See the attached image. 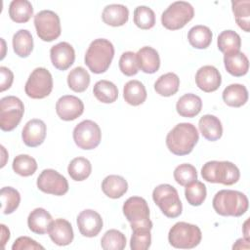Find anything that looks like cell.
Instances as JSON below:
<instances>
[{"instance_id":"cell-4","label":"cell","mask_w":250,"mask_h":250,"mask_svg":"<svg viewBox=\"0 0 250 250\" xmlns=\"http://www.w3.org/2000/svg\"><path fill=\"white\" fill-rule=\"evenodd\" d=\"M201 176L203 180L209 183L231 186L238 182L240 172L232 162L212 160L202 166Z\"/></svg>"},{"instance_id":"cell-2","label":"cell","mask_w":250,"mask_h":250,"mask_svg":"<svg viewBox=\"0 0 250 250\" xmlns=\"http://www.w3.org/2000/svg\"><path fill=\"white\" fill-rule=\"evenodd\" d=\"M212 205L216 213L221 216L240 217L248 210L249 201L241 191L222 189L214 195Z\"/></svg>"},{"instance_id":"cell-13","label":"cell","mask_w":250,"mask_h":250,"mask_svg":"<svg viewBox=\"0 0 250 250\" xmlns=\"http://www.w3.org/2000/svg\"><path fill=\"white\" fill-rule=\"evenodd\" d=\"M38 189L41 191L61 196L68 191V183L64 176L54 169H44L37 178Z\"/></svg>"},{"instance_id":"cell-18","label":"cell","mask_w":250,"mask_h":250,"mask_svg":"<svg viewBox=\"0 0 250 250\" xmlns=\"http://www.w3.org/2000/svg\"><path fill=\"white\" fill-rule=\"evenodd\" d=\"M47 127L41 119H31L26 122L22 131L21 138L25 146L35 147L43 144L46 138Z\"/></svg>"},{"instance_id":"cell-1","label":"cell","mask_w":250,"mask_h":250,"mask_svg":"<svg viewBox=\"0 0 250 250\" xmlns=\"http://www.w3.org/2000/svg\"><path fill=\"white\" fill-rule=\"evenodd\" d=\"M199 140L196 127L191 123L177 124L166 136V146L175 155L190 153Z\"/></svg>"},{"instance_id":"cell-14","label":"cell","mask_w":250,"mask_h":250,"mask_svg":"<svg viewBox=\"0 0 250 250\" xmlns=\"http://www.w3.org/2000/svg\"><path fill=\"white\" fill-rule=\"evenodd\" d=\"M83 111L84 104L78 97L64 95L57 101L56 112L58 116L64 121L75 120L83 113Z\"/></svg>"},{"instance_id":"cell-34","label":"cell","mask_w":250,"mask_h":250,"mask_svg":"<svg viewBox=\"0 0 250 250\" xmlns=\"http://www.w3.org/2000/svg\"><path fill=\"white\" fill-rule=\"evenodd\" d=\"M67 172L72 180L76 182L84 181L90 176L92 172L91 162L82 156L75 157L69 162L67 166Z\"/></svg>"},{"instance_id":"cell-15","label":"cell","mask_w":250,"mask_h":250,"mask_svg":"<svg viewBox=\"0 0 250 250\" xmlns=\"http://www.w3.org/2000/svg\"><path fill=\"white\" fill-rule=\"evenodd\" d=\"M101 215L92 209H85L77 216V226L80 233L86 237L97 236L103 229Z\"/></svg>"},{"instance_id":"cell-24","label":"cell","mask_w":250,"mask_h":250,"mask_svg":"<svg viewBox=\"0 0 250 250\" xmlns=\"http://www.w3.org/2000/svg\"><path fill=\"white\" fill-rule=\"evenodd\" d=\"M52 222L51 214L44 208H35L27 217L28 229L37 234H45L48 232Z\"/></svg>"},{"instance_id":"cell-3","label":"cell","mask_w":250,"mask_h":250,"mask_svg":"<svg viewBox=\"0 0 250 250\" xmlns=\"http://www.w3.org/2000/svg\"><path fill=\"white\" fill-rule=\"evenodd\" d=\"M113 57V44L107 39L98 38L90 43L84 61L93 73L101 74L108 69Z\"/></svg>"},{"instance_id":"cell-17","label":"cell","mask_w":250,"mask_h":250,"mask_svg":"<svg viewBox=\"0 0 250 250\" xmlns=\"http://www.w3.org/2000/svg\"><path fill=\"white\" fill-rule=\"evenodd\" d=\"M197 87L206 93H211L219 89L222 83L220 71L213 65L201 66L195 74Z\"/></svg>"},{"instance_id":"cell-21","label":"cell","mask_w":250,"mask_h":250,"mask_svg":"<svg viewBox=\"0 0 250 250\" xmlns=\"http://www.w3.org/2000/svg\"><path fill=\"white\" fill-rule=\"evenodd\" d=\"M224 64L227 71L235 77L245 75L249 69L248 58L240 51L225 54Z\"/></svg>"},{"instance_id":"cell-29","label":"cell","mask_w":250,"mask_h":250,"mask_svg":"<svg viewBox=\"0 0 250 250\" xmlns=\"http://www.w3.org/2000/svg\"><path fill=\"white\" fill-rule=\"evenodd\" d=\"M213 33L211 29L202 24L192 26L188 32V40L195 49H206L212 42Z\"/></svg>"},{"instance_id":"cell-5","label":"cell","mask_w":250,"mask_h":250,"mask_svg":"<svg viewBox=\"0 0 250 250\" xmlns=\"http://www.w3.org/2000/svg\"><path fill=\"white\" fill-rule=\"evenodd\" d=\"M202 238L200 229L196 225L186 222L176 223L169 230L168 241L178 249H191L196 247Z\"/></svg>"},{"instance_id":"cell-48","label":"cell","mask_w":250,"mask_h":250,"mask_svg":"<svg viewBox=\"0 0 250 250\" xmlns=\"http://www.w3.org/2000/svg\"><path fill=\"white\" fill-rule=\"evenodd\" d=\"M249 240L243 238H238L232 246V249H249Z\"/></svg>"},{"instance_id":"cell-26","label":"cell","mask_w":250,"mask_h":250,"mask_svg":"<svg viewBox=\"0 0 250 250\" xmlns=\"http://www.w3.org/2000/svg\"><path fill=\"white\" fill-rule=\"evenodd\" d=\"M102 190L107 197L117 199L127 192L128 183L119 175H109L103 180Z\"/></svg>"},{"instance_id":"cell-37","label":"cell","mask_w":250,"mask_h":250,"mask_svg":"<svg viewBox=\"0 0 250 250\" xmlns=\"http://www.w3.org/2000/svg\"><path fill=\"white\" fill-rule=\"evenodd\" d=\"M232 12L238 26L245 32L250 30V1L236 0L231 1Z\"/></svg>"},{"instance_id":"cell-25","label":"cell","mask_w":250,"mask_h":250,"mask_svg":"<svg viewBox=\"0 0 250 250\" xmlns=\"http://www.w3.org/2000/svg\"><path fill=\"white\" fill-rule=\"evenodd\" d=\"M201 98L192 93L185 94L176 104V110L183 117H194L201 111Z\"/></svg>"},{"instance_id":"cell-9","label":"cell","mask_w":250,"mask_h":250,"mask_svg":"<svg viewBox=\"0 0 250 250\" xmlns=\"http://www.w3.org/2000/svg\"><path fill=\"white\" fill-rule=\"evenodd\" d=\"M24 113L23 103L15 96H6L0 100V128L5 132L14 130Z\"/></svg>"},{"instance_id":"cell-49","label":"cell","mask_w":250,"mask_h":250,"mask_svg":"<svg viewBox=\"0 0 250 250\" xmlns=\"http://www.w3.org/2000/svg\"><path fill=\"white\" fill-rule=\"evenodd\" d=\"M1 229H2V235H1V240L3 243V246H5V243L7 240L10 238V230L6 228L5 225H1Z\"/></svg>"},{"instance_id":"cell-42","label":"cell","mask_w":250,"mask_h":250,"mask_svg":"<svg viewBox=\"0 0 250 250\" xmlns=\"http://www.w3.org/2000/svg\"><path fill=\"white\" fill-rule=\"evenodd\" d=\"M134 23L141 29H150L155 24V14L147 6H138L134 10Z\"/></svg>"},{"instance_id":"cell-47","label":"cell","mask_w":250,"mask_h":250,"mask_svg":"<svg viewBox=\"0 0 250 250\" xmlns=\"http://www.w3.org/2000/svg\"><path fill=\"white\" fill-rule=\"evenodd\" d=\"M0 76H1L0 91L4 92L12 86L14 81V74L10 68L6 66H0Z\"/></svg>"},{"instance_id":"cell-11","label":"cell","mask_w":250,"mask_h":250,"mask_svg":"<svg viewBox=\"0 0 250 250\" xmlns=\"http://www.w3.org/2000/svg\"><path fill=\"white\" fill-rule=\"evenodd\" d=\"M34 25L38 37L46 42L56 40L62 32L59 16L51 10H42L34 16Z\"/></svg>"},{"instance_id":"cell-38","label":"cell","mask_w":250,"mask_h":250,"mask_svg":"<svg viewBox=\"0 0 250 250\" xmlns=\"http://www.w3.org/2000/svg\"><path fill=\"white\" fill-rule=\"evenodd\" d=\"M1 197V211L3 214H12L19 207L21 202L20 192L12 187H4L0 191Z\"/></svg>"},{"instance_id":"cell-43","label":"cell","mask_w":250,"mask_h":250,"mask_svg":"<svg viewBox=\"0 0 250 250\" xmlns=\"http://www.w3.org/2000/svg\"><path fill=\"white\" fill-rule=\"evenodd\" d=\"M173 175L175 181L183 187H186L191 182L197 180V171L195 167L189 163H183L177 166Z\"/></svg>"},{"instance_id":"cell-46","label":"cell","mask_w":250,"mask_h":250,"mask_svg":"<svg viewBox=\"0 0 250 250\" xmlns=\"http://www.w3.org/2000/svg\"><path fill=\"white\" fill-rule=\"evenodd\" d=\"M12 249L13 250H36V249H44V247L28 236H20L13 243Z\"/></svg>"},{"instance_id":"cell-50","label":"cell","mask_w":250,"mask_h":250,"mask_svg":"<svg viewBox=\"0 0 250 250\" xmlns=\"http://www.w3.org/2000/svg\"><path fill=\"white\" fill-rule=\"evenodd\" d=\"M248 223H249V219H247L243 225V233H244V238L249 240V230H248Z\"/></svg>"},{"instance_id":"cell-36","label":"cell","mask_w":250,"mask_h":250,"mask_svg":"<svg viewBox=\"0 0 250 250\" xmlns=\"http://www.w3.org/2000/svg\"><path fill=\"white\" fill-rule=\"evenodd\" d=\"M217 44L218 49L224 54L237 52L240 50L241 47V38L239 34L235 31L228 29L222 31L219 34Z\"/></svg>"},{"instance_id":"cell-39","label":"cell","mask_w":250,"mask_h":250,"mask_svg":"<svg viewBox=\"0 0 250 250\" xmlns=\"http://www.w3.org/2000/svg\"><path fill=\"white\" fill-rule=\"evenodd\" d=\"M206 195V186L200 181L195 180L194 182H191L186 186L185 196L188 202L192 206L201 205L204 202Z\"/></svg>"},{"instance_id":"cell-6","label":"cell","mask_w":250,"mask_h":250,"mask_svg":"<svg viewBox=\"0 0 250 250\" xmlns=\"http://www.w3.org/2000/svg\"><path fill=\"white\" fill-rule=\"evenodd\" d=\"M152 199L168 218H177L182 214L183 204L177 189L169 184H161L152 191Z\"/></svg>"},{"instance_id":"cell-8","label":"cell","mask_w":250,"mask_h":250,"mask_svg":"<svg viewBox=\"0 0 250 250\" xmlns=\"http://www.w3.org/2000/svg\"><path fill=\"white\" fill-rule=\"evenodd\" d=\"M194 16V9L188 2L176 1L168 6L161 15L162 25L169 30L183 28Z\"/></svg>"},{"instance_id":"cell-30","label":"cell","mask_w":250,"mask_h":250,"mask_svg":"<svg viewBox=\"0 0 250 250\" xmlns=\"http://www.w3.org/2000/svg\"><path fill=\"white\" fill-rule=\"evenodd\" d=\"M180 86V78L174 72L162 74L154 83L155 92L162 97H170L175 95Z\"/></svg>"},{"instance_id":"cell-41","label":"cell","mask_w":250,"mask_h":250,"mask_svg":"<svg viewBox=\"0 0 250 250\" xmlns=\"http://www.w3.org/2000/svg\"><path fill=\"white\" fill-rule=\"evenodd\" d=\"M126 236L117 229H108L101 239V246L104 250H122L126 246Z\"/></svg>"},{"instance_id":"cell-16","label":"cell","mask_w":250,"mask_h":250,"mask_svg":"<svg viewBox=\"0 0 250 250\" xmlns=\"http://www.w3.org/2000/svg\"><path fill=\"white\" fill-rule=\"evenodd\" d=\"M50 58L53 65L59 70H66L75 60L73 47L67 42H60L50 49Z\"/></svg>"},{"instance_id":"cell-31","label":"cell","mask_w":250,"mask_h":250,"mask_svg":"<svg viewBox=\"0 0 250 250\" xmlns=\"http://www.w3.org/2000/svg\"><path fill=\"white\" fill-rule=\"evenodd\" d=\"M9 16L15 22H27L33 16V7L27 0H13L9 6Z\"/></svg>"},{"instance_id":"cell-32","label":"cell","mask_w":250,"mask_h":250,"mask_svg":"<svg viewBox=\"0 0 250 250\" xmlns=\"http://www.w3.org/2000/svg\"><path fill=\"white\" fill-rule=\"evenodd\" d=\"M13 49L21 58L28 57L33 50V38L27 29H20L13 36Z\"/></svg>"},{"instance_id":"cell-28","label":"cell","mask_w":250,"mask_h":250,"mask_svg":"<svg viewBox=\"0 0 250 250\" xmlns=\"http://www.w3.org/2000/svg\"><path fill=\"white\" fill-rule=\"evenodd\" d=\"M123 98L130 105L137 106L142 104L146 99L145 85L139 80L128 81L123 88Z\"/></svg>"},{"instance_id":"cell-35","label":"cell","mask_w":250,"mask_h":250,"mask_svg":"<svg viewBox=\"0 0 250 250\" xmlns=\"http://www.w3.org/2000/svg\"><path fill=\"white\" fill-rule=\"evenodd\" d=\"M90 84V75L82 66H76L71 69L67 75V85L69 89L76 93L84 92Z\"/></svg>"},{"instance_id":"cell-19","label":"cell","mask_w":250,"mask_h":250,"mask_svg":"<svg viewBox=\"0 0 250 250\" xmlns=\"http://www.w3.org/2000/svg\"><path fill=\"white\" fill-rule=\"evenodd\" d=\"M51 240L59 246L69 245L74 237L71 224L65 219H56L50 225L48 230Z\"/></svg>"},{"instance_id":"cell-27","label":"cell","mask_w":250,"mask_h":250,"mask_svg":"<svg viewBox=\"0 0 250 250\" xmlns=\"http://www.w3.org/2000/svg\"><path fill=\"white\" fill-rule=\"evenodd\" d=\"M223 101L232 107H240L248 101V91L242 84L234 83L227 86L222 93Z\"/></svg>"},{"instance_id":"cell-7","label":"cell","mask_w":250,"mask_h":250,"mask_svg":"<svg viewBox=\"0 0 250 250\" xmlns=\"http://www.w3.org/2000/svg\"><path fill=\"white\" fill-rule=\"evenodd\" d=\"M123 214L131 225L132 230L137 229H152L149 219V208L145 198L131 196L123 204Z\"/></svg>"},{"instance_id":"cell-20","label":"cell","mask_w":250,"mask_h":250,"mask_svg":"<svg viewBox=\"0 0 250 250\" xmlns=\"http://www.w3.org/2000/svg\"><path fill=\"white\" fill-rule=\"evenodd\" d=\"M136 57L139 68L145 73H155L160 67V58L158 52L152 47H142L137 52Z\"/></svg>"},{"instance_id":"cell-10","label":"cell","mask_w":250,"mask_h":250,"mask_svg":"<svg viewBox=\"0 0 250 250\" xmlns=\"http://www.w3.org/2000/svg\"><path fill=\"white\" fill-rule=\"evenodd\" d=\"M53 90V77L45 67H36L29 75L25 86V94L31 99H44Z\"/></svg>"},{"instance_id":"cell-40","label":"cell","mask_w":250,"mask_h":250,"mask_svg":"<svg viewBox=\"0 0 250 250\" xmlns=\"http://www.w3.org/2000/svg\"><path fill=\"white\" fill-rule=\"evenodd\" d=\"M12 167L14 172L18 175L28 177L33 175L37 170V162L30 155L19 154L14 158Z\"/></svg>"},{"instance_id":"cell-45","label":"cell","mask_w":250,"mask_h":250,"mask_svg":"<svg viewBox=\"0 0 250 250\" xmlns=\"http://www.w3.org/2000/svg\"><path fill=\"white\" fill-rule=\"evenodd\" d=\"M119 69L126 76L136 75L139 71L137 57L134 52H124L119 59Z\"/></svg>"},{"instance_id":"cell-22","label":"cell","mask_w":250,"mask_h":250,"mask_svg":"<svg viewBox=\"0 0 250 250\" xmlns=\"http://www.w3.org/2000/svg\"><path fill=\"white\" fill-rule=\"evenodd\" d=\"M102 19L107 25L122 26L128 21L129 10L122 4H109L104 8Z\"/></svg>"},{"instance_id":"cell-23","label":"cell","mask_w":250,"mask_h":250,"mask_svg":"<svg viewBox=\"0 0 250 250\" xmlns=\"http://www.w3.org/2000/svg\"><path fill=\"white\" fill-rule=\"evenodd\" d=\"M198 128L203 138L210 142L219 140L223 135L221 120L212 114L203 115L198 121Z\"/></svg>"},{"instance_id":"cell-44","label":"cell","mask_w":250,"mask_h":250,"mask_svg":"<svg viewBox=\"0 0 250 250\" xmlns=\"http://www.w3.org/2000/svg\"><path fill=\"white\" fill-rule=\"evenodd\" d=\"M151 244V234L148 229H137L133 230L130 247L132 250H146Z\"/></svg>"},{"instance_id":"cell-12","label":"cell","mask_w":250,"mask_h":250,"mask_svg":"<svg viewBox=\"0 0 250 250\" xmlns=\"http://www.w3.org/2000/svg\"><path fill=\"white\" fill-rule=\"evenodd\" d=\"M73 141L75 145L85 150L96 148L102 140V132L99 125L93 120H83L73 129Z\"/></svg>"},{"instance_id":"cell-33","label":"cell","mask_w":250,"mask_h":250,"mask_svg":"<svg viewBox=\"0 0 250 250\" xmlns=\"http://www.w3.org/2000/svg\"><path fill=\"white\" fill-rule=\"evenodd\" d=\"M94 96L104 104H112L118 98V89L114 83L108 80H99L93 88Z\"/></svg>"}]
</instances>
